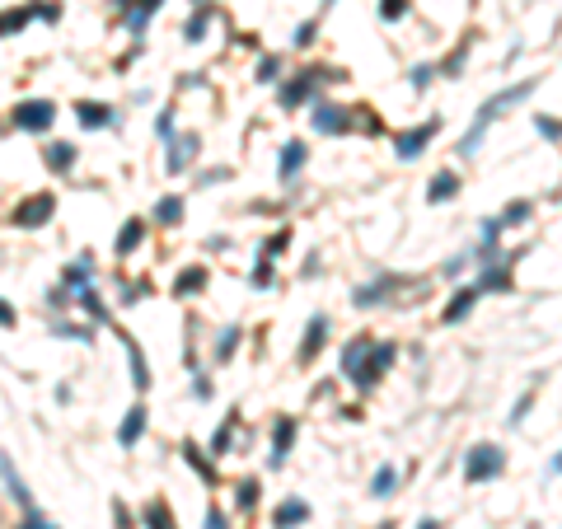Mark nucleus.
<instances>
[{"mask_svg":"<svg viewBox=\"0 0 562 529\" xmlns=\"http://www.w3.org/2000/svg\"><path fill=\"white\" fill-rule=\"evenodd\" d=\"M534 94V80H520V85H511V90H502V94H492V99L478 108V117H473V127H469V136L460 141V155H473V150L483 146V132L497 122V113L502 108H511V103H520V99H529Z\"/></svg>","mask_w":562,"mask_h":529,"instance_id":"obj_1","label":"nucleus"},{"mask_svg":"<svg viewBox=\"0 0 562 529\" xmlns=\"http://www.w3.org/2000/svg\"><path fill=\"white\" fill-rule=\"evenodd\" d=\"M10 122L19 127V132H47V127L56 122V103L52 99H23V103H14Z\"/></svg>","mask_w":562,"mask_h":529,"instance_id":"obj_2","label":"nucleus"},{"mask_svg":"<svg viewBox=\"0 0 562 529\" xmlns=\"http://www.w3.org/2000/svg\"><path fill=\"white\" fill-rule=\"evenodd\" d=\"M502 469H506V454L497 450V445H473L469 459H464V478H469V483H487V478H497Z\"/></svg>","mask_w":562,"mask_h":529,"instance_id":"obj_3","label":"nucleus"},{"mask_svg":"<svg viewBox=\"0 0 562 529\" xmlns=\"http://www.w3.org/2000/svg\"><path fill=\"white\" fill-rule=\"evenodd\" d=\"M440 132V122L431 117V122H422V127H413V132H398L393 136V150H398V159H417L422 150H427V141Z\"/></svg>","mask_w":562,"mask_h":529,"instance_id":"obj_4","label":"nucleus"},{"mask_svg":"<svg viewBox=\"0 0 562 529\" xmlns=\"http://www.w3.org/2000/svg\"><path fill=\"white\" fill-rule=\"evenodd\" d=\"M56 211V197L52 192H43V197H33V202H23L19 211H14V225L19 230H38V225H47V215Z\"/></svg>","mask_w":562,"mask_h":529,"instance_id":"obj_5","label":"nucleus"},{"mask_svg":"<svg viewBox=\"0 0 562 529\" xmlns=\"http://www.w3.org/2000/svg\"><path fill=\"white\" fill-rule=\"evenodd\" d=\"M389 360H393V347H389V342H380V347L366 351V360L356 365V375H351V380H356V384H375L384 370H389Z\"/></svg>","mask_w":562,"mask_h":529,"instance_id":"obj_6","label":"nucleus"},{"mask_svg":"<svg viewBox=\"0 0 562 529\" xmlns=\"http://www.w3.org/2000/svg\"><path fill=\"white\" fill-rule=\"evenodd\" d=\"M0 478H5V487H10V496L19 501V511H23V515H28V511H38V506H33V492H28V483H23L19 473H14L10 454H0Z\"/></svg>","mask_w":562,"mask_h":529,"instance_id":"obj_7","label":"nucleus"},{"mask_svg":"<svg viewBox=\"0 0 562 529\" xmlns=\"http://www.w3.org/2000/svg\"><path fill=\"white\" fill-rule=\"evenodd\" d=\"M319 85H324V75H319V70H304V75H295L291 85L281 90V103H286V108H295V103H304L309 94L319 90Z\"/></svg>","mask_w":562,"mask_h":529,"instance_id":"obj_8","label":"nucleus"},{"mask_svg":"<svg viewBox=\"0 0 562 529\" xmlns=\"http://www.w3.org/2000/svg\"><path fill=\"white\" fill-rule=\"evenodd\" d=\"M309 122H314V132H328V136H342L347 132V113H342V108H333V103H314V117H309Z\"/></svg>","mask_w":562,"mask_h":529,"instance_id":"obj_9","label":"nucleus"},{"mask_svg":"<svg viewBox=\"0 0 562 529\" xmlns=\"http://www.w3.org/2000/svg\"><path fill=\"white\" fill-rule=\"evenodd\" d=\"M291 445H295V422L286 417V422H277V431H272V454H267V464H272V469H281V464H286Z\"/></svg>","mask_w":562,"mask_h":529,"instance_id":"obj_10","label":"nucleus"},{"mask_svg":"<svg viewBox=\"0 0 562 529\" xmlns=\"http://www.w3.org/2000/svg\"><path fill=\"white\" fill-rule=\"evenodd\" d=\"M192 155H197V136H179V141L169 146V155H164V169L169 173H183L192 164Z\"/></svg>","mask_w":562,"mask_h":529,"instance_id":"obj_11","label":"nucleus"},{"mask_svg":"<svg viewBox=\"0 0 562 529\" xmlns=\"http://www.w3.org/2000/svg\"><path fill=\"white\" fill-rule=\"evenodd\" d=\"M141 436H146V407H132V412H127V422L117 427V445H122V450H132Z\"/></svg>","mask_w":562,"mask_h":529,"instance_id":"obj_12","label":"nucleus"},{"mask_svg":"<svg viewBox=\"0 0 562 529\" xmlns=\"http://www.w3.org/2000/svg\"><path fill=\"white\" fill-rule=\"evenodd\" d=\"M300 169H304V141H286V150H281V164H277L281 183H291Z\"/></svg>","mask_w":562,"mask_h":529,"instance_id":"obj_13","label":"nucleus"},{"mask_svg":"<svg viewBox=\"0 0 562 529\" xmlns=\"http://www.w3.org/2000/svg\"><path fill=\"white\" fill-rule=\"evenodd\" d=\"M75 113H80V127H85V132H94V127H112V108H108V103H80Z\"/></svg>","mask_w":562,"mask_h":529,"instance_id":"obj_14","label":"nucleus"},{"mask_svg":"<svg viewBox=\"0 0 562 529\" xmlns=\"http://www.w3.org/2000/svg\"><path fill=\"white\" fill-rule=\"evenodd\" d=\"M43 159H47V169L66 173L70 164H75V146H70V141H56V146H47V150H43Z\"/></svg>","mask_w":562,"mask_h":529,"instance_id":"obj_15","label":"nucleus"},{"mask_svg":"<svg viewBox=\"0 0 562 529\" xmlns=\"http://www.w3.org/2000/svg\"><path fill=\"white\" fill-rule=\"evenodd\" d=\"M455 192H460V173H436V178L427 183V197L431 202H450V197H455Z\"/></svg>","mask_w":562,"mask_h":529,"instance_id":"obj_16","label":"nucleus"},{"mask_svg":"<svg viewBox=\"0 0 562 529\" xmlns=\"http://www.w3.org/2000/svg\"><path fill=\"white\" fill-rule=\"evenodd\" d=\"M309 520V506L304 501H281L277 506V529H295V525H304Z\"/></svg>","mask_w":562,"mask_h":529,"instance_id":"obj_17","label":"nucleus"},{"mask_svg":"<svg viewBox=\"0 0 562 529\" xmlns=\"http://www.w3.org/2000/svg\"><path fill=\"white\" fill-rule=\"evenodd\" d=\"M324 333H328V319H309V328H304V347H300V360H309L319 347H324Z\"/></svg>","mask_w":562,"mask_h":529,"instance_id":"obj_18","label":"nucleus"},{"mask_svg":"<svg viewBox=\"0 0 562 529\" xmlns=\"http://www.w3.org/2000/svg\"><path fill=\"white\" fill-rule=\"evenodd\" d=\"M393 487H398V469L393 464H384V469H375V478H371V496H393Z\"/></svg>","mask_w":562,"mask_h":529,"instance_id":"obj_19","label":"nucleus"},{"mask_svg":"<svg viewBox=\"0 0 562 529\" xmlns=\"http://www.w3.org/2000/svg\"><path fill=\"white\" fill-rule=\"evenodd\" d=\"M473 304H478V286H469V291H460L455 300H450V309H445V324H460V319L469 314Z\"/></svg>","mask_w":562,"mask_h":529,"instance_id":"obj_20","label":"nucleus"},{"mask_svg":"<svg viewBox=\"0 0 562 529\" xmlns=\"http://www.w3.org/2000/svg\"><path fill=\"white\" fill-rule=\"evenodd\" d=\"M127 360H132L136 389H150V365H146V356H141V347H136V342H127Z\"/></svg>","mask_w":562,"mask_h":529,"instance_id":"obj_21","label":"nucleus"},{"mask_svg":"<svg viewBox=\"0 0 562 529\" xmlns=\"http://www.w3.org/2000/svg\"><path fill=\"white\" fill-rule=\"evenodd\" d=\"M206 23H211V5H197V10H192V19H188V28H183V38H188V43H202Z\"/></svg>","mask_w":562,"mask_h":529,"instance_id":"obj_22","label":"nucleus"},{"mask_svg":"<svg viewBox=\"0 0 562 529\" xmlns=\"http://www.w3.org/2000/svg\"><path fill=\"white\" fill-rule=\"evenodd\" d=\"M478 291H511V272H506V262H492V267L483 272V286Z\"/></svg>","mask_w":562,"mask_h":529,"instance_id":"obj_23","label":"nucleus"},{"mask_svg":"<svg viewBox=\"0 0 562 529\" xmlns=\"http://www.w3.org/2000/svg\"><path fill=\"white\" fill-rule=\"evenodd\" d=\"M141 239H146V225H141V220H127V225H122V235H117V253H132V248L141 244Z\"/></svg>","mask_w":562,"mask_h":529,"instance_id":"obj_24","label":"nucleus"},{"mask_svg":"<svg viewBox=\"0 0 562 529\" xmlns=\"http://www.w3.org/2000/svg\"><path fill=\"white\" fill-rule=\"evenodd\" d=\"M366 351H371V338H356L347 351H342V370H347V375H356V365L366 360Z\"/></svg>","mask_w":562,"mask_h":529,"instance_id":"obj_25","label":"nucleus"},{"mask_svg":"<svg viewBox=\"0 0 562 529\" xmlns=\"http://www.w3.org/2000/svg\"><path fill=\"white\" fill-rule=\"evenodd\" d=\"M155 220H159V225H179V220H183V202H179V197H164V202L155 206Z\"/></svg>","mask_w":562,"mask_h":529,"instance_id":"obj_26","label":"nucleus"},{"mask_svg":"<svg viewBox=\"0 0 562 529\" xmlns=\"http://www.w3.org/2000/svg\"><path fill=\"white\" fill-rule=\"evenodd\" d=\"M159 10V0H141V5H136V14H127V23H132V33H141V28H146L150 23V14Z\"/></svg>","mask_w":562,"mask_h":529,"instance_id":"obj_27","label":"nucleus"},{"mask_svg":"<svg viewBox=\"0 0 562 529\" xmlns=\"http://www.w3.org/2000/svg\"><path fill=\"white\" fill-rule=\"evenodd\" d=\"M66 286H75V291H90V262H85V258L66 267Z\"/></svg>","mask_w":562,"mask_h":529,"instance_id":"obj_28","label":"nucleus"},{"mask_svg":"<svg viewBox=\"0 0 562 529\" xmlns=\"http://www.w3.org/2000/svg\"><path fill=\"white\" fill-rule=\"evenodd\" d=\"M146 525L150 529H174V515L164 511V501H150L146 506Z\"/></svg>","mask_w":562,"mask_h":529,"instance_id":"obj_29","label":"nucleus"},{"mask_svg":"<svg viewBox=\"0 0 562 529\" xmlns=\"http://www.w3.org/2000/svg\"><path fill=\"white\" fill-rule=\"evenodd\" d=\"M80 309H85L94 324H103V319H108V309H103V300H99L94 291H80Z\"/></svg>","mask_w":562,"mask_h":529,"instance_id":"obj_30","label":"nucleus"},{"mask_svg":"<svg viewBox=\"0 0 562 529\" xmlns=\"http://www.w3.org/2000/svg\"><path fill=\"white\" fill-rule=\"evenodd\" d=\"M235 506H239V511H253V506H258V483H253V478H248V483H239Z\"/></svg>","mask_w":562,"mask_h":529,"instance_id":"obj_31","label":"nucleus"},{"mask_svg":"<svg viewBox=\"0 0 562 529\" xmlns=\"http://www.w3.org/2000/svg\"><path fill=\"white\" fill-rule=\"evenodd\" d=\"M235 342H239V328H225V333H221V342H216V356H221V360H230V356H235Z\"/></svg>","mask_w":562,"mask_h":529,"instance_id":"obj_32","label":"nucleus"},{"mask_svg":"<svg viewBox=\"0 0 562 529\" xmlns=\"http://www.w3.org/2000/svg\"><path fill=\"white\" fill-rule=\"evenodd\" d=\"M206 282V267H192V272H183L179 277V295H188V291H197V286Z\"/></svg>","mask_w":562,"mask_h":529,"instance_id":"obj_33","label":"nucleus"},{"mask_svg":"<svg viewBox=\"0 0 562 529\" xmlns=\"http://www.w3.org/2000/svg\"><path fill=\"white\" fill-rule=\"evenodd\" d=\"M384 291H389V277H380L375 286H361V291H356V304H371V300H380Z\"/></svg>","mask_w":562,"mask_h":529,"instance_id":"obj_34","label":"nucleus"},{"mask_svg":"<svg viewBox=\"0 0 562 529\" xmlns=\"http://www.w3.org/2000/svg\"><path fill=\"white\" fill-rule=\"evenodd\" d=\"M408 0H380V19H403Z\"/></svg>","mask_w":562,"mask_h":529,"instance_id":"obj_35","label":"nucleus"},{"mask_svg":"<svg viewBox=\"0 0 562 529\" xmlns=\"http://www.w3.org/2000/svg\"><path fill=\"white\" fill-rule=\"evenodd\" d=\"M520 220H529V202L506 206V215H502V225H520Z\"/></svg>","mask_w":562,"mask_h":529,"instance_id":"obj_36","label":"nucleus"},{"mask_svg":"<svg viewBox=\"0 0 562 529\" xmlns=\"http://www.w3.org/2000/svg\"><path fill=\"white\" fill-rule=\"evenodd\" d=\"M436 80V66H413V90H427Z\"/></svg>","mask_w":562,"mask_h":529,"instance_id":"obj_37","label":"nucleus"},{"mask_svg":"<svg viewBox=\"0 0 562 529\" xmlns=\"http://www.w3.org/2000/svg\"><path fill=\"white\" fill-rule=\"evenodd\" d=\"M277 70H281L277 57H263V61H258V80H263V85H272V75H277Z\"/></svg>","mask_w":562,"mask_h":529,"instance_id":"obj_38","label":"nucleus"},{"mask_svg":"<svg viewBox=\"0 0 562 529\" xmlns=\"http://www.w3.org/2000/svg\"><path fill=\"white\" fill-rule=\"evenodd\" d=\"M19 529H56V525H52V520H43V515H38V511H28Z\"/></svg>","mask_w":562,"mask_h":529,"instance_id":"obj_39","label":"nucleus"},{"mask_svg":"<svg viewBox=\"0 0 562 529\" xmlns=\"http://www.w3.org/2000/svg\"><path fill=\"white\" fill-rule=\"evenodd\" d=\"M291 244V235H272L267 239V248H263V258H272V253H281V248Z\"/></svg>","mask_w":562,"mask_h":529,"instance_id":"obj_40","label":"nucleus"},{"mask_svg":"<svg viewBox=\"0 0 562 529\" xmlns=\"http://www.w3.org/2000/svg\"><path fill=\"white\" fill-rule=\"evenodd\" d=\"M529 403H534V394H525V398H520V403H516V412H511V427H520V422H525Z\"/></svg>","mask_w":562,"mask_h":529,"instance_id":"obj_41","label":"nucleus"},{"mask_svg":"<svg viewBox=\"0 0 562 529\" xmlns=\"http://www.w3.org/2000/svg\"><path fill=\"white\" fill-rule=\"evenodd\" d=\"M534 127H539V136H548V141H558V136H562V127H558V122H548V117H539Z\"/></svg>","mask_w":562,"mask_h":529,"instance_id":"obj_42","label":"nucleus"},{"mask_svg":"<svg viewBox=\"0 0 562 529\" xmlns=\"http://www.w3.org/2000/svg\"><path fill=\"white\" fill-rule=\"evenodd\" d=\"M309 38H314V19H309V23H300V28H295V47H309Z\"/></svg>","mask_w":562,"mask_h":529,"instance_id":"obj_43","label":"nucleus"},{"mask_svg":"<svg viewBox=\"0 0 562 529\" xmlns=\"http://www.w3.org/2000/svg\"><path fill=\"white\" fill-rule=\"evenodd\" d=\"M225 445H230V422H225V427H221V431H216V440H211V450H216V454H225Z\"/></svg>","mask_w":562,"mask_h":529,"instance_id":"obj_44","label":"nucleus"},{"mask_svg":"<svg viewBox=\"0 0 562 529\" xmlns=\"http://www.w3.org/2000/svg\"><path fill=\"white\" fill-rule=\"evenodd\" d=\"M267 282H272V262L263 258V262H258V272H253V286H267Z\"/></svg>","mask_w":562,"mask_h":529,"instance_id":"obj_45","label":"nucleus"},{"mask_svg":"<svg viewBox=\"0 0 562 529\" xmlns=\"http://www.w3.org/2000/svg\"><path fill=\"white\" fill-rule=\"evenodd\" d=\"M155 132H159V136H174V117H169V113H159V122H155Z\"/></svg>","mask_w":562,"mask_h":529,"instance_id":"obj_46","label":"nucleus"},{"mask_svg":"<svg viewBox=\"0 0 562 529\" xmlns=\"http://www.w3.org/2000/svg\"><path fill=\"white\" fill-rule=\"evenodd\" d=\"M206 529H225V515H221V511H211V515H206Z\"/></svg>","mask_w":562,"mask_h":529,"instance_id":"obj_47","label":"nucleus"},{"mask_svg":"<svg viewBox=\"0 0 562 529\" xmlns=\"http://www.w3.org/2000/svg\"><path fill=\"white\" fill-rule=\"evenodd\" d=\"M0 324H14V309H10L5 300H0Z\"/></svg>","mask_w":562,"mask_h":529,"instance_id":"obj_48","label":"nucleus"},{"mask_svg":"<svg viewBox=\"0 0 562 529\" xmlns=\"http://www.w3.org/2000/svg\"><path fill=\"white\" fill-rule=\"evenodd\" d=\"M548 473H562V450H558V459H553V469Z\"/></svg>","mask_w":562,"mask_h":529,"instance_id":"obj_49","label":"nucleus"},{"mask_svg":"<svg viewBox=\"0 0 562 529\" xmlns=\"http://www.w3.org/2000/svg\"><path fill=\"white\" fill-rule=\"evenodd\" d=\"M417 529H440V525H436V520H422V525H417Z\"/></svg>","mask_w":562,"mask_h":529,"instance_id":"obj_50","label":"nucleus"},{"mask_svg":"<svg viewBox=\"0 0 562 529\" xmlns=\"http://www.w3.org/2000/svg\"><path fill=\"white\" fill-rule=\"evenodd\" d=\"M380 529H393V525H380Z\"/></svg>","mask_w":562,"mask_h":529,"instance_id":"obj_51","label":"nucleus"}]
</instances>
